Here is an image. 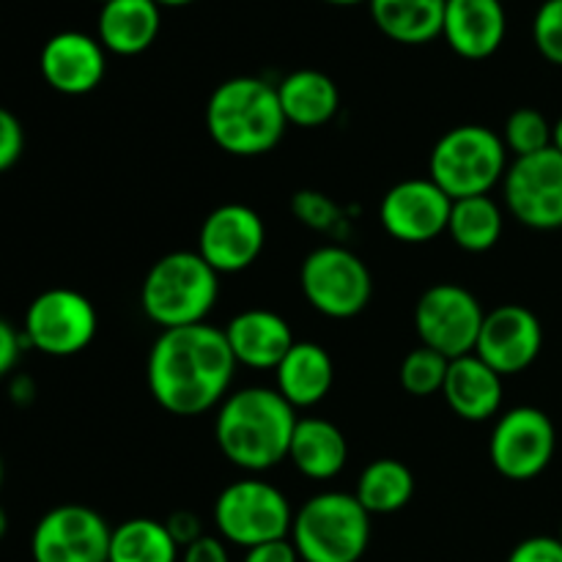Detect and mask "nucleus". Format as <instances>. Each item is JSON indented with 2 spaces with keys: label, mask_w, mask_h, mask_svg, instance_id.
<instances>
[{
  "label": "nucleus",
  "mask_w": 562,
  "mask_h": 562,
  "mask_svg": "<svg viewBox=\"0 0 562 562\" xmlns=\"http://www.w3.org/2000/svg\"><path fill=\"white\" fill-rule=\"evenodd\" d=\"M486 311L470 289L459 283H437L415 305V333L420 346L448 360L475 355Z\"/></svg>",
  "instance_id": "nucleus-9"
},
{
  "label": "nucleus",
  "mask_w": 562,
  "mask_h": 562,
  "mask_svg": "<svg viewBox=\"0 0 562 562\" xmlns=\"http://www.w3.org/2000/svg\"><path fill=\"white\" fill-rule=\"evenodd\" d=\"M508 16L503 0H448L442 36L467 60L492 58L505 42Z\"/></svg>",
  "instance_id": "nucleus-18"
},
{
  "label": "nucleus",
  "mask_w": 562,
  "mask_h": 562,
  "mask_svg": "<svg viewBox=\"0 0 562 562\" xmlns=\"http://www.w3.org/2000/svg\"><path fill=\"white\" fill-rule=\"evenodd\" d=\"M267 245V225L245 203H223L206 214L198 234V256L217 274L250 269Z\"/></svg>",
  "instance_id": "nucleus-14"
},
{
  "label": "nucleus",
  "mask_w": 562,
  "mask_h": 562,
  "mask_svg": "<svg viewBox=\"0 0 562 562\" xmlns=\"http://www.w3.org/2000/svg\"><path fill=\"white\" fill-rule=\"evenodd\" d=\"M453 201L431 179H406L384 192L379 220L387 236L401 245H426L448 234Z\"/></svg>",
  "instance_id": "nucleus-15"
},
{
  "label": "nucleus",
  "mask_w": 562,
  "mask_h": 562,
  "mask_svg": "<svg viewBox=\"0 0 562 562\" xmlns=\"http://www.w3.org/2000/svg\"><path fill=\"white\" fill-rule=\"evenodd\" d=\"M236 366L252 368V371H274L296 344L289 322L280 313L252 307L241 311L223 329Z\"/></svg>",
  "instance_id": "nucleus-19"
},
{
  "label": "nucleus",
  "mask_w": 562,
  "mask_h": 562,
  "mask_svg": "<svg viewBox=\"0 0 562 562\" xmlns=\"http://www.w3.org/2000/svg\"><path fill=\"white\" fill-rule=\"evenodd\" d=\"M442 395L461 420H492L503 406V376L492 371L477 355L459 357V360H450Z\"/></svg>",
  "instance_id": "nucleus-20"
},
{
  "label": "nucleus",
  "mask_w": 562,
  "mask_h": 562,
  "mask_svg": "<svg viewBox=\"0 0 562 562\" xmlns=\"http://www.w3.org/2000/svg\"><path fill=\"white\" fill-rule=\"evenodd\" d=\"M220 300V274L198 250H176L154 261L140 285V307L157 327L203 324Z\"/></svg>",
  "instance_id": "nucleus-4"
},
{
  "label": "nucleus",
  "mask_w": 562,
  "mask_h": 562,
  "mask_svg": "<svg viewBox=\"0 0 562 562\" xmlns=\"http://www.w3.org/2000/svg\"><path fill=\"white\" fill-rule=\"evenodd\" d=\"M0 483H3V459H0Z\"/></svg>",
  "instance_id": "nucleus-43"
},
{
  "label": "nucleus",
  "mask_w": 562,
  "mask_h": 562,
  "mask_svg": "<svg viewBox=\"0 0 562 562\" xmlns=\"http://www.w3.org/2000/svg\"><path fill=\"white\" fill-rule=\"evenodd\" d=\"M108 49L99 38L80 31H60L42 47L38 69L53 91L66 97H82L99 88L108 71Z\"/></svg>",
  "instance_id": "nucleus-17"
},
{
  "label": "nucleus",
  "mask_w": 562,
  "mask_h": 562,
  "mask_svg": "<svg viewBox=\"0 0 562 562\" xmlns=\"http://www.w3.org/2000/svg\"><path fill=\"white\" fill-rule=\"evenodd\" d=\"M181 549L165 521L130 519L113 527L108 562H179Z\"/></svg>",
  "instance_id": "nucleus-27"
},
{
  "label": "nucleus",
  "mask_w": 562,
  "mask_h": 562,
  "mask_svg": "<svg viewBox=\"0 0 562 562\" xmlns=\"http://www.w3.org/2000/svg\"><path fill=\"white\" fill-rule=\"evenodd\" d=\"M329 5H357V3H368V0H324Z\"/></svg>",
  "instance_id": "nucleus-42"
},
{
  "label": "nucleus",
  "mask_w": 562,
  "mask_h": 562,
  "mask_svg": "<svg viewBox=\"0 0 562 562\" xmlns=\"http://www.w3.org/2000/svg\"><path fill=\"white\" fill-rule=\"evenodd\" d=\"M503 3H505V0H503Z\"/></svg>",
  "instance_id": "nucleus-46"
},
{
  "label": "nucleus",
  "mask_w": 562,
  "mask_h": 562,
  "mask_svg": "<svg viewBox=\"0 0 562 562\" xmlns=\"http://www.w3.org/2000/svg\"><path fill=\"white\" fill-rule=\"evenodd\" d=\"M25 148V132H22L20 119L11 110L0 108V173L14 168L16 159Z\"/></svg>",
  "instance_id": "nucleus-33"
},
{
  "label": "nucleus",
  "mask_w": 562,
  "mask_h": 562,
  "mask_svg": "<svg viewBox=\"0 0 562 562\" xmlns=\"http://www.w3.org/2000/svg\"><path fill=\"white\" fill-rule=\"evenodd\" d=\"M294 217L313 231H333L340 223V209L324 192L300 190L291 201Z\"/></svg>",
  "instance_id": "nucleus-32"
},
{
  "label": "nucleus",
  "mask_w": 562,
  "mask_h": 562,
  "mask_svg": "<svg viewBox=\"0 0 562 562\" xmlns=\"http://www.w3.org/2000/svg\"><path fill=\"white\" fill-rule=\"evenodd\" d=\"M154 3H157L159 9H181V5H190L195 3V0H154Z\"/></svg>",
  "instance_id": "nucleus-39"
},
{
  "label": "nucleus",
  "mask_w": 562,
  "mask_h": 562,
  "mask_svg": "<svg viewBox=\"0 0 562 562\" xmlns=\"http://www.w3.org/2000/svg\"><path fill=\"white\" fill-rule=\"evenodd\" d=\"M554 148L562 154V115H560L558 124H554Z\"/></svg>",
  "instance_id": "nucleus-40"
},
{
  "label": "nucleus",
  "mask_w": 562,
  "mask_h": 562,
  "mask_svg": "<svg viewBox=\"0 0 562 562\" xmlns=\"http://www.w3.org/2000/svg\"><path fill=\"white\" fill-rule=\"evenodd\" d=\"M99 3H102V5H104V3H110V0H99Z\"/></svg>",
  "instance_id": "nucleus-44"
},
{
  "label": "nucleus",
  "mask_w": 562,
  "mask_h": 562,
  "mask_svg": "<svg viewBox=\"0 0 562 562\" xmlns=\"http://www.w3.org/2000/svg\"><path fill=\"white\" fill-rule=\"evenodd\" d=\"M543 349V327L525 305H499L486 313L475 355L499 376H516L538 360Z\"/></svg>",
  "instance_id": "nucleus-16"
},
{
  "label": "nucleus",
  "mask_w": 562,
  "mask_h": 562,
  "mask_svg": "<svg viewBox=\"0 0 562 562\" xmlns=\"http://www.w3.org/2000/svg\"><path fill=\"white\" fill-rule=\"evenodd\" d=\"M236 360L212 324L162 329L148 351V393L168 415L195 417L228 398Z\"/></svg>",
  "instance_id": "nucleus-1"
},
{
  "label": "nucleus",
  "mask_w": 562,
  "mask_h": 562,
  "mask_svg": "<svg viewBox=\"0 0 562 562\" xmlns=\"http://www.w3.org/2000/svg\"><path fill=\"white\" fill-rule=\"evenodd\" d=\"M505 206L532 231L562 228V154L558 148L519 157L503 179Z\"/></svg>",
  "instance_id": "nucleus-12"
},
{
  "label": "nucleus",
  "mask_w": 562,
  "mask_h": 562,
  "mask_svg": "<svg viewBox=\"0 0 562 562\" xmlns=\"http://www.w3.org/2000/svg\"><path fill=\"white\" fill-rule=\"evenodd\" d=\"M450 360L428 346H417L401 362V387L415 398L442 393Z\"/></svg>",
  "instance_id": "nucleus-30"
},
{
  "label": "nucleus",
  "mask_w": 562,
  "mask_h": 562,
  "mask_svg": "<svg viewBox=\"0 0 562 562\" xmlns=\"http://www.w3.org/2000/svg\"><path fill=\"white\" fill-rule=\"evenodd\" d=\"M355 497L371 516L406 508L415 497V472L398 459H376L362 470Z\"/></svg>",
  "instance_id": "nucleus-26"
},
{
  "label": "nucleus",
  "mask_w": 562,
  "mask_h": 562,
  "mask_svg": "<svg viewBox=\"0 0 562 562\" xmlns=\"http://www.w3.org/2000/svg\"><path fill=\"white\" fill-rule=\"evenodd\" d=\"M532 42L549 64L562 66V0H543L532 20Z\"/></svg>",
  "instance_id": "nucleus-31"
},
{
  "label": "nucleus",
  "mask_w": 562,
  "mask_h": 562,
  "mask_svg": "<svg viewBox=\"0 0 562 562\" xmlns=\"http://www.w3.org/2000/svg\"><path fill=\"white\" fill-rule=\"evenodd\" d=\"M289 121L278 86L261 77H231L206 102V132L231 157H263L283 140Z\"/></svg>",
  "instance_id": "nucleus-3"
},
{
  "label": "nucleus",
  "mask_w": 562,
  "mask_h": 562,
  "mask_svg": "<svg viewBox=\"0 0 562 562\" xmlns=\"http://www.w3.org/2000/svg\"><path fill=\"white\" fill-rule=\"evenodd\" d=\"M113 527L86 505H58L38 519L33 562H108Z\"/></svg>",
  "instance_id": "nucleus-13"
},
{
  "label": "nucleus",
  "mask_w": 562,
  "mask_h": 562,
  "mask_svg": "<svg viewBox=\"0 0 562 562\" xmlns=\"http://www.w3.org/2000/svg\"><path fill=\"white\" fill-rule=\"evenodd\" d=\"M503 143L516 159L547 151L554 146V126L536 108H519L508 115L503 130Z\"/></svg>",
  "instance_id": "nucleus-29"
},
{
  "label": "nucleus",
  "mask_w": 562,
  "mask_h": 562,
  "mask_svg": "<svg viewBox=\"0 0 562 562\" xmlns=\"http://www.w3.org/2000/svg\"><path fill=\"white\" fill-rule=\"evenodd\" d=\"M179 562H231V558L228 549H225V543L220 538L201 536L190 547L181 549Z\"/></svg>",
  "instance_id": "nucleus-36"
},
{
  "label": "nucleus",
  "mask_w": 562,
  "mask_h": 562,
  "mask_svg": "<svg viewBox=\"0 0 562 562\" xmlns=\"http://www.w3.org/2000/svg\"><path fill=\"white\" fill-rule=\"evenodd\" d=\"M508 173L503 135L481 124H461L445 132L428 157V179L450 198L488 195Z\"/></svg>",
  "instance_id": "nucleus-5"
},
{
  "label": "nucleus",
  "mask_w": 562,
  "mask_h": 562,
  "mask_svg": "<svg viewBox=\"0 0 562 562\" xmlns=\"http://www.w3.org/2000/svg\"><path fill=\"white\" fill-rule=\"evenodd\" d=\"M278 393L289 401L294 409L322 404L329 395L335 382V366L327 349L311 340H296L289 355L283 357L278 368Z\"/></svg>",
  "instance_id": "nucleus-22"
},
{
  "label": "nucleus",
  "mask_w": 562,
  "mask_h": 562,
  "mask_svg": "<svg viewBox=\"0 0 562 562\" xmlns=\"http://www.w3.org/2000/svg\"><path fill=\"white\" fill-rule=\"evenodd\" d=\"M508 562H562V541L552 536H532L516 543Z\"/></svg>",
  "instance_id": "nucleus-34"
},
{
  "label": "nucleus",
  "mask_w": 562,
  "mask_h": 562,
  "mask_svg": "<svg viewBox=\"0 0 562 562\" xmlns=\"http://www.w3.org/2000/svg\"><path fill=\"white\" fill-rule=\"evenodd\" d=\"M560 541H562V527H560Z\"/></svg>",
  "instance_id": "nucleus-45"
},
{
  "label": "nucleus",
  "mask_w": 562,
  "mask_h": 562,
  "mask_svg": "<svg viewBox=\"0 0 562 562\" xmlns=\"http://www.w3.org/2000/svg\"><path fill=\"white\" fill-rule=\"evenodd\" d=\"M241 562H302L300 554H296L294 543L289 538H280V541L261 543V547L247 549L245 560Z\"/></svg>",
  "instance_id": "nucleus-37"
},
{
  "label": "nucleus",
  "mask_w": 562,
  "mask_h": 562,
  "mask_svg": "<svg viewBox=\"0 0 562 562\" xmlns=\"http://www.w3.org/2000/svg\"><path fill=\"white\" fill-rule=\"evenodd\" d=\"M280 108L289 124L316 130L329 124L340 110V91L329 75L318 69H296L278 82Z\"/></svg>",
  "instance_id": "nucleus-24"
},
{
  "label": "nucleus",
  "mask_w": 562,
  "mask_h": 562,
  "mask_svg": "<svg viewBox=\"0 0 562 562\" xmlns=\"http://www.w3.org/2000/svg\"><path fill=\"white\" fill-rule=\"evenodd\" d=\"M20 351H22V338L16 335V329L11 327L5 318H0V376H5V373L16 366Z\"/></svg>",
  "instance_id": "nucleus-38"
},
{
  "label": "nucleus",
  "mask_w": 562,
  "mask_h": 562,
  "mask_svg": "<svg viewBox=\"0 0 562 562\" xmlns=\"http://www.w3.org/2000/svg\"><path fill=\"white\" fill-rule=\"evenodd\" d=\"M291 543L302 562H360L371 543V514L355 494H316L294 514Z\"/></svg>",
  "instance_id": "nucleus-6"
},
{
  "label": "nucleus",
  "mask_w": 562,
  "mask_h": 562,
  "mask_svg": "<svg viewBox=\"0 0 562 562\" xmlns=\"http://www.w3.org/2000/svg\"><path fill=\"white\" fill-rule=\"evenodd\" d=\"M300 285L316 313L355 318L371 305L373 274L360 256L338 245H324L302 261Z\"/></svg>",
  "instance_id": "nucleus-8"
},
{
  "label": "nucleus",
  "mask_w": 562,
  "mask_h": 562,
  "mask_svg": "<svg viewBox=\"0 0 562 562\" xmlns=\"http://www.w3.org/2000/svg\"><path fill=\"white\" fill-rule=\"evenodd\" d=\"M214 525L223 541L241 549L291 536L294 510L289 497L267 481H236L217 494Z\"/></svg>",
  "instance_id": "nucleus-7"
},
{
  "label": "nucleus",
  "mask_w": 562,
  "mask_h": 562,
  "mask_svg": "<svg viewBox=\"0 0 562 562\" xmlns=\"http://www.w3.org/2000/svg\"><path fill=\"white\" fill-rule=\"evenodd\" d=\"M296 412L278 390L245 387L220 404L214 439L225 459L245 472H267L289 459Z\"/></svg>",
  "instance_id": "nucleus-2"
},
{
  "label": "nucleus",
  "mask_w": 562,
  "mask_h": 562,
  "mask_svg": "<svg viewBox=\"0 0 562 562\" xmlns=\"http://www.w3.org/2000/svg\"><path fill=\"white\" fill-rule=\"evenodd\" d=\"M448 0H368L379 31L398 44H428L442 36Z\"/></svg>",
  "instance_id": "nucleus-25"
},
{
  "label": "nucleus",
  "mask_w": 562,
  "mask_h": 562,
  "mask_svg": "<svg viewBox=\"0 0 562 562\" xmlns=\"http://www.w3.org/2000/svg\"><path fill=\"white\" fill-rule=\"evenodd\" d=\"M448 234L461 250L486 252L503 236V209L488 195L453 201L448 220Z\"/></svg>",
  "instance_id": "nucleus-28"
},
{
  "label": "nucleus",
  "mask_w": 562,
  "mask_h": 562,
  "mask_svg": "<svg viewBox=\"0 0 562 562\" xmlns=\"http://www.w3.org/2000/svg\"><path fill=\"white\" fill-rule=\"evenodd\" d=\"M558 450V431L552 417L538 406L508 409L494 426L488 439L492 467L514 483L536 481L552 464Z\"/></svg>",
  "instance_id": "nucleus-10"
},
{
  "label": "nucleus",
  "mask_w": 562,
  "mask_h": 562,
  "mask_svg": "<svg viewBox=\"0 0 562 562\" xmlns=\"http://www.w3.org/2000/svg\"><path fill=\"white\" fill-rule=\"evenodd\" d=\"M162 14L154 0H110L102 5L97 20L99 44L108 53L132 58L157 42Z\"/></svg>",
  "instance_id": "nucleus-21"
},
{
  "label": "nucleus",
  "mask_w": 562,
  "mask_h": 562,
  "mask_svg": "<svg viewBox=\"0 0 562 562\" xmlns=\"http://www.w3.org/2000/svg\"><path fill=\"white\" fill-rule=\"evenodd\" d=\"M289 461L311 481H333L349 461V442L335 423L324 417L296 420Z\"/></svg>",
  "instance_id": "nucleus-23"
},
{
  "label": "nucleus",
  "mask_w": 562,
  "mask_h": 562,
  "mask_svg": "<svg viewBox=\"0 0 562 562\" xmlns=\"http://www.w3.org/2000/svg\"><path fill=\"white\" fill-rule=\"evenodd\" d=\"M5 530H9V516H5V510L0 508V541H3Z\"/></svg>",
  "instance_id": "nucleus-41"
},
{
  "label": "nucleus",
  "mask_w": 562,
  "mask_h": 562,
  "mask_svg": "<svg viewBox=\"0 0 562 562\" xmlns=\"http://www.w3.org/2000/svg\"><path fill=\"white\" fill-rule=\"evenodd\" d=\"M99 318L91 300L75 289H49L25 313V338L49 357H75L91 346Z\"/></svg>",
  "instance_id": "nucleus-11"
},
{
  "label": "nucleus",
  "mask_w": 562,
  "mask_h": 562,
  "mask_svg": "<svg viewBox=\"0 0 562 562\" xmlns=\"http://www.w3.org/2000/svg\"><path fill=\"white\" fill-rule=\"evenodd\" d=\"M165 527H168V532L173 536V541L179 543V549L190 547L192 541L206 536L201 527V519H198L192 510H173V514L168 516V521H165Z\"/></svg>",
  "instance_id": "nucleus-35"
}]
</instances>
